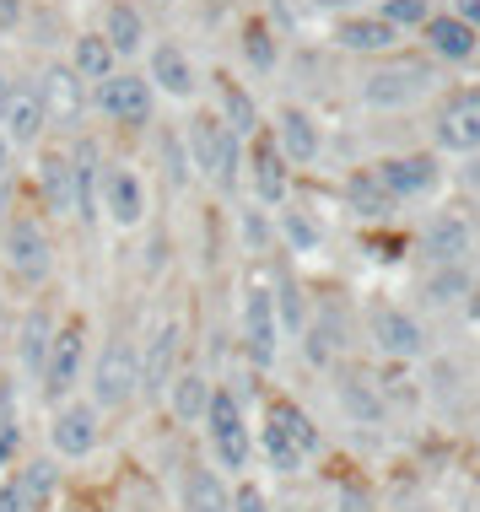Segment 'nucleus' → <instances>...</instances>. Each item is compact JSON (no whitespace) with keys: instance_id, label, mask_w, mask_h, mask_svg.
I'll return each mask as SVG.
<instances>
[{"instance_id":"1a4fd4ad","label":"nucleus","mask_w":480,"mask_h":512,"mask_svg":"<svg viewBox=\"0 0 480 512\" xmlns=\"http://www.w3.org/2000/svg\"><path fill=\"white\" fill-rule=\"evenodd\" d=\"M33 92H38L44 119L54 124V130H76L81 114H87V81H81L65 60L44 65V71H38V81H33Z\"/></svg>"},{"instance_id":"e433bc0d","label":"nucleus","mask_w":480,"mask_h":512,"mask_svg":"<svg viewBox=\"0 0 480 512\" xmlns=\"http://www.w3.org/2000/svg\"><path fill=\"white\" fill-rule=\"evenodd\" d=\"M17 448H22V432H17V426H6V432H0V469H11Z\"/></svg>"},{"instance_id":"a878e982","label":"nucleus","mask_w":480,"mask_h":512,"mask_svg":"<svg viewBox=\"0 0 480 512\" xmlns=\"http://www.w3.org/2000/svg\"><path fill=\"white\" fill-rule=\"evenodd\" d=\"M168 405H173V415L184 426H195V421H205V405H211V383L200 378V372H173V383L168 389Z\"/></svg>"},{"instance_id":"2f4dec72","label":"nucleus","mask_w":480,"mask_h":512,"mask_svg":"<svg viewBox=\"0 0 480 512\" xmlns=\"http://www.w3.org/2000/svg\"><path fill=\"white\" fill-rule=\"evenodd\" d=\"M346 200H351L362 216H389V205H394V195L378 184V173H356L351 184H346Z\"/></svg>"},{"instance_id":"f03ea898","label":"nucleus","mask_w":480,"mask_h":512,"mask_svg":"<svg viewBox=\"0 0 480 512\" xmlns=\"http://www.w3.org/2000/svg\"><path fill=\"white\" fill-rule=\"evenodd\" d=\"M87 340H92V324L81 313H71V318H60V324H54L44 372H38V389H44L54 405H60V399H71L76 383L87 378Z\"/></svg>"},{"instance_id":"cd10ccee","label":"nucleus","mask_w":480,"mask_h":512,"mask_svg":"<svg viewBox=\"0 0 480 512\" xmlns=\"http://www.w3.org/2000/svg\"><path fill=\"white\" fill-rule=\"evenodd\" d=\"M427 254L437 265H459L464 254H470V227H464V216H437L427 227Z\"/></svg>"},{"instance_id":"a19ab883","label":"nucleus","mask_w":480,"mask_h":512,"mask_svg":"<svg viewBox=\"0 0 480 512\" xmlns=\"http://www.w3.org/2000/svg\"><path fill=\"white\" fill-rule=\"evenodd\" d=\"M17 11H22V0H0V22H6V27L17 22Z\"/></svg>"},{"instance_id":"2eb2a0df","label":"nucleus","mask_w":480,"mask_h":512,"mask_svg":"<svg viewBox=\"0 0 480 512\" xmlns=\"http://www.w3.org/2000/svg\"><path fill=\"white\" fill-rule=\"evenodd\" d=\"M243 340H249V356L259 367L276 362V297L259 281L249 286V297H243Z\"/></svg>"},{"instance_id":"4be33fe9","label":"nucleus","mask_w":480,"mask_h":512,"mask_svg":"<svg viewBox=\"0 0 480 512\" xmlns=\"http://www.w3.org/2000/svg\"><path fill=\"white\" fill-rule=\"evenodd\" d=\"M335 44L351 54H383V49L400 44V27L383 22V17H346L335 27Z\"/></svg>"},{"instance_id":"473e14b6","label":"nucleus","mask_w":480,"mask_h":512,"mask_svg":"<svg viewBox=\"0 0 480 512\" xmlns=\"http://www.w3.org/2000/svg\"><path fill=\"white\" fill-rule=\"evenodd\" d=\"M243 60L254 65V71H276V38H270L265 22H243Z\"/></svg>"},{"instance_id":"9d476101","label":"nucleus","mask_w":480,"mask_h":512,"mask_svg":"<svg viewBox=\"0 0 480 512\" xmlns=\"http://www.w3.org/2000/svg\"><path fill=\"white\" fill-rule=\"evenodd\" d=\"M98 211L114 221V227H141L146 221V178L130 168V162H108L98 178Z\"/></svg>"},{"instance_id":"72a5a7b5","label":"nucleus","mask_w":480,"mask_h":512,"mask_svg":"<svg viewBox=\"0 0 480 512\" xmlns=\"http://www.w3.org/2000/svg\"><path fill=\"white\" fill-rule=\"evenodd\" d=\"M383 22H394V27H410V22H427V0H389V6L378 11Z\"/></svg>"},{"instance_id":"c85d7f7f","label":"nucleus","mask_w":480,"mask_h":512,"mask_svg":"<svg viewBox=\"0 0 480 512\" xmlns=\"http://www.w3.org/2000/svg\"><path fill=\"white\" fill-rule=\"evenodd\" d=\"M373 335H378V345H383L389 356H416V351H421L416 318H405V313H394V308H383V313L373 318Z\"/></svg>"},{"instance_id":"a211bd4d","label":"nucleus","mask_w":480,"mask_h":512,"mask_svg":"<svg viewBox=\"0 0 480 512\" xmlns=\"http://www.w3.org/2000/svg\"><path fill=\"white\" fill-rule=\"evenodd\" d=\"M378 184L389 189L394 200H416V195H427V189L437 184V162L432 157H389V162H378Z\"/></svg>"},{"instance_id":"4c0bfd02","label":"nucleus","mask_w":480,"mask_h":512,"mask_svg":"<svg viewBox=\"0 0 480 512\" xmlns=\"http://www.w3.org/2000/svg\"><path fill=\"white\" fill-rule=\"evenodd\" d=\"M286 232H292V243H319V232H313L303 216H292V211H286Z\"/></svg>"},{"instance_id":"c756f323","label":"nucleus","mask_w":480,"mask_h":512,"mask_svg":"<svg viewBox=\"0 0 480 512\" xmlns=\"http://www.w3.org/2000/svg\"><path fill=\"white\" fill-rule=\"evenodd\" d=\"M49 340H54V318L44 308H33L22 318V335H17V351H22V367L33 372H44V356H49Z\"/></svg>"},{"instance_id":"f8f14e48","label":"nucleus","mask_w":480,"mask_h":512,"mask_svg":"<svg viewBox=\"0 0 480 512\" xmlns=\"http://www.w3.org/2000/svg\"><path fill=\"white\" fill-rule=\"evenodd\" d=\"M49 496H54V464L44 459L6 469V480H0V512H49Z\"/></svg>"},{"instance_id":"6e6552de","label":"nucleus","mask_w":480,"mask_h":512,"mask_svg":"<svg viewBox=\"0 0 480 512\" xmlns=\"http://www.w3.org/2000/svg\"><path fill=\"white\" fill-rule=\"evenodd\" d=\"M92 103H98L103 119L125 124V130H146L157 114V92L141 71H114L108 81H98V87H92Z\"/></svg>"},{"instance_id":"5701e85b","label":"nucleus","mask_w":480,"mask_h":512,"mask_svg":"<svg viewBox=\"0 0 480 512\" xmlns=\"http://www.w3.org/2000/svg\"><path fill=\"white\" fill-rule=\"evenodd\" d=\"M216 119L227 124L238 141H249V135H259V108H254V98L238 87L232 76H216Z\"/></svg>"},{"instance_id":"20e7f679","label":"nucleus","mask_w":480,"mask_h":512,"mask_svg":"<svg viewBox=\"0 0 480 512\" xmlns=\"http://www.w3.org/2000/svg\"><path fill=\"white\" fill-rule=\"evenodd\" d=\"M184 141H189V162H195L216 189H232L238 162H243V141H238V135H232L216 114H195V119H189V130H184Z\"/></svg>"},{"instance_id":"4468645a","label":"nucleus","mask_w":480,"mask_h":512,"mask_svg":"<svg viewBox=\"0 0 480 512\" xmlns=\"http://www.w3.org/2000/svg\"><path fill=\"white\" fill-rule=\"evenodd\" d=\"M421 87H427V65L400 60V65H383V71L367 76V81H362V98L373 103V108H400V103L416 98Z\"/></svg>"},{"instance_id":"bb28decb","label":"nucleus","mask_w":480,"mask_h":512,"mask_svg":"<svg viewBox=\"0 0 480 512\" xmlns=\"http://www.w3.org/2000/svg\"><path fill=\"white\" fill-rule=\"evenodd\" d=\"M427 44L432 54H443V60H470L475 54V27L459 22V17H427Z\"/></svg>"},{"instance_id":"ea45409f","label":"nucleus","mask_w":480,"mask_h":512,"mask_svg":"<svg viewBox=\"0 0 480 512\" xmlns=\"http://www.w3.org/2000/svg\"><path fill=\"white\" fill-rule=\"evenodd\" d=\"M459 22H470V27L480 22V0H459Z\"/></svg>"},{"instance_id":"9b49d317","label":"nucleus","mask_w":480,"mask_h":512,"mask_svg":"<svg viewBox=\"0 0 480 512\" xmlns=\"http://www.w3.org/2000/svg\"><path fill=\"white\" fill-rule=\"evenodd\" d=\"M141 351V389L146 394H162L173 383V372H178V351H184V324L168 313V318H157L152 324V335H146V345H135Z\"/></svg>"},{"instance_id":"423d86ee","label":"nucleus","mask_w":480,"mask_h":512,"mask_svg":"<svg viewBox=\"0 0 480 512\" xmlns=\"http://www.w3.org/2000/svg\"><path fill=\"white\" fill-rule=\"evenodd\" d=\"M103 442V410L87 394H71L49 410V448L54 459H87Z\"/></svg>"},{"instance_id":"f257e3e1","label":"nucleus","mask_w":480,"mask_h":512,"mask_svg":"<svg viewBox=\"0 0 480 512\" xmlns=\"http://www.w3.org/2000/svg\"><path fill=\"white\" fill-rule=\"evenodd\" d=\"M0 259L17 275L22 286H44L54 275V238L44 227V216L33 211H11L6 227H0Z\"/></svg>"},{"instance_id":"dca6fc26","label":"nucleus","mask_w":480,"mask_h":512,"mask_svg":"<svg viewBox=\"0 0 480 512\" xmlns=\"http://www.w3.org/2000/svg\"><path fill=\"white\" fill-rule=\"evenodd\" d=\"M49 130L44 119V103H38L33 87H11L6 92V108H0V135H6L11 146H38Z\"/></svg>"},{"instance_id":"7c9ffc66","label":"nucleus","mask_w":480,"mask_h":512,"mask_svg":"<svg viewBox=\"0 0 480 512\" xmlns=\"http://www.w3.org/2000/svg\"><path fill=\"white\" fill-rule=\"evenodd\" d=\"M265 421H270V426H281V432L292 437V442H297V448H303V453H319V426H313L308 415L292 405V399H270Z\"/></svg>"},{"instance_id":"37998d69","label":"nucleus","mask_w":480,"mask_h":512,"mask_svg":"<svg viewBox=\"0 0 480 512\" xmlns=\"http://www.w3.org/2000/svg\"><path fill=\"white\" fill-rule=\"evenodd\" d=\"M329 6H335V0H329Z\"/></svg>"},{"instance_id":"39448f33","label":"nucleus","mask_w":480,"mask_h":512,"mask_svg":"<svg viewBox=\"0 0 480 512\" xmlns=\"http://www.w3.org/2000/svg\"><path fill=\"white\" fill-rule=\"evenodd\" d=\"M33 189H38V200H44V216L81 221L76 151H65V146H38V157H33Z\"/></svg>"},{"instance_id":"0eeeda50","label":"nucleus","mask_w":480,"mask_h":512,"mask_svg":"<svg viewBox=\"0 0 480 512\" xmlns=\"http://www.w3.org/2000/svg\"><path fill=\"white\" fill-rule=\"evenodd\" d=\"M205 437H211V453L222 469H249L254 459V437L249 421H243V405L232 389H211V405H205Z\"/></svg>"},{"instance_id":"f704fd0d","label":"nucleus","mask_w":480,"mask_h":512,"mask_svg":"<svg viewBox=\"0 0 480 512\" xmlns=\"http://www.w3.org/2000/svg\"><path fill=\"white\" fill-rule=\"evenodd\" d=\"M232 512H270V502H265V491H259L254 480H243V486L232 491Z\"/></svg>"},{"instance_id":"aec40b11","label":"nucleus","mask_w":480,"mask_h":512,"mask_svg":"<svg viewBox=\"0 0 480 512\" xmlns=\"http://www.w3.org/2000/svg\"><path fill=\"white\" fill-rule=\"evenodd\" d=\"M270 141H276V151L286 162L308 168V162L319 157V124H313L303 108H281V114H276V135H270Z\"/></svg>"},{"instance_id":"79ce46f5","label":"nucleus","mask_w":480,"mask_h":512,"mask_svg":"<svg viewBox=\"0 0 480 512\" xmlns=\"http://www.w3.org/2000/svg\"><path fill=\"white\" fill-rule=\"evenodd\" d=\"M6 92H11V81H6V76H0V108H6Z\"/></svg>"},{"instance_id":"412c9836","label":"nucleus","mask_w":480,"mask_h":512,"mask_svg":"<svg viewBox=\"0 0 480 512\" xmlns=\"http://www.w3.org/2000/svg\"><path fill=\"white\" fill-rule=\"evenodd\" d=\"M249 168H254V195L265 200V205H281L286 200V189H292V162L276 151V141L270 135H254V157H249Z\"/></svg>"},{"instance_id":"7ed1b4c3","label":"nucleus","mask_w":480,"mask_h":512,"mask_svg":"<svg viewBox=\"0 0 480 512\" xmlns=\"http://www.w3.org/2000/svg\"><path fill=\"white\" fill-rule=\"evenodd\" d=\"M87 399L98 410H125L135 405L146 389H141V351L130 340H103L98 362H92V383H87Z\"/></svg>"},{"instance_id":"58836bf2","label":"nucleus","mask_w":480,"mask_h":512,"mask_svg":"<svg viewBox=\"0 0 480 512\" xmlns=\"http://www.w3.org/2000/svg\"><path fill=\"white\" fill-rule=\"evenodd\" d=\"M6 426H17V421H11V389L0 383V432H6Z\"/></svg>"},{"instance_id":"ddd939ff","label":"nucleus","mask_w":480,"mask_h":512,"mask_svg":"<svg viewBox=\"0 0 480 512\" xmlns=\"http://www.w3.org/2000/svg\"><path fill=\"white\" fill-rule=\"evenodd\" d=\"M146 81H152V92H162V98H195L200 76H195V60H189L178 44H152V54H146Z\"/></svg>"},{"instance_id":"b1692460","label":"nucleus","mask_w":480,"mask_h":512,"mask_svg":"<svg viewBox=\"0 0 480 512\" xmlns=\"http://www.w3.org/2000/svg\"><path fill=\"white\" fill-rule=\"evenodd\" d=\"M184 512H232V491L211 464H184Z\"/></svg>"},{"instance_id":"c9c22d12","label":"nucleus","mask_w":480,"mask_h":512,"mask_svg":"<svg viewBox=\"0 0 480 512\" xmlns=\"http://www.w3.org/2000/svg\"><path fill=\"white\" fill-rule=\"evenodd\" d=\"M427 292H432V302H454V297L464 292V275H459V270H448V275H437V281L427 286Z\"/></svg>"},{"instance_id":"393cba45","label":"nucleus","mask_w":480,"mask_h":512,"mask_svg":"<svg viewBox=\"0 0 480 512\" xmlns=\"http://www.w3.org/2000/svg\"><path fill=\"white\" fill-rule=\"evenodd\" d=\"M65 65H71L87 87H98V81H108V76L119 71V54L103 44V33H81L76 44H71V60H65Z\"/></svg>"},{"instance_id":"f3484780","label":"nucleus","mask_w":480,"mask_h":512,"mask_svg":"<svg viewBox=\"0 0 480 512\" xmlns=\"http://www.w3.org/2000/svg\"><path fill=\"white\" fill-rule=\"evenodd\" d=\"M437 146L448 151H475L480 146V92H459L437 114Z\"/></svg>"},{"instance_id":"6ab92c4d","label":"nucleus","mask_w":480,"mask_h":512,"mask_svg":"<svg viewBox=\"0 0 480 512\" xmlns=\"http://www.w3.org/2000/svg\"><path fill=\"white\" fill-rule=\"evenodd\" d=\"M103 44L119 54V60H135V54L146 49V17L130 6V0H108V11H103Z\"/></svg>"}]
</instances>
